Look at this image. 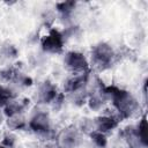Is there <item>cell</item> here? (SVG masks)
Segmentation results:
<instances>
[{"mask_svg":"<svg viewBox=\"0 0 148 148\" xmlns=\"http://www.w3.org/2000/svg\"><path fill=\"white\" fill-rule=\"evenodd\" d=\"M135 131H136L139 142L143 147H146L147 146V123H146V116L145 114L139 120V123L135 125Z\"/></svg>","mask_w":148,"mask_h":148,"instance_id":"7c38bea8","label":"cell"},{"mask_svg":"<svg viewBox=\"0 0 148 148\" xmlns=\"http://www.w3.org/2000/svg\"><path fill=\"white\" fill-rule=\"evenodd\" d=\"M28 128L40 138L53 136V126L49 112L44 110L35 111L28 119Z\"/></svg>","mask_w":148,"mask_h":148,"instance_id":"3957f363","label":"cell"},{"mask_svg":"<svg viewBox=\"0 0 148 148\" xmlns=\"http://www.w3.org/2000/svg\"><path fill=\"white\" fill-rule=\"evenodd\" d=\"M0 148H5V147H3V146H2L1 143H0Z\"/></svg>","mask_w":148,"mask_h":148,"instance_id":"ac0fdd59","label":"cell"},{"mask_svg":"<svg viewBox=\"0 0 148 148\" xmlns=\"http://www.w3.org/2000/svg\"><path fill=\"white\" fill-rule=\"evenodd\" d=\"M76 6V2H73V1H65V2H59L57 5V10L59 12V14L62 16V17H68L73 9L75 8Z\"/></svg>","mask_w":148,"mask_h":148,"instance_id":"9a60e30c","label":"cell"},{"mask_svg":"<svg viewBox=\"0 0 148 148\" xmlns=\"http://www.w3.org/2000/svg\"><path fill=\"white\" fill-rule=\"evenodd\" d=\"M59 94L60 92L58 91L57 87L52 82L46 80L38 86V89L36 91V98L37 102L40 104H52Z\"/></svg>","mask_w":148,"mask_h":148,"instance_id":"9c48e42d","label":"cell"},{"mask_svg":"<svg viewBox=\"0 0 148 148\" xmlns=\"http://www.w3.org/2000/svg\"><path fill=\"white\" fill-rule=\"evenodd\" d=\"M43 148H59L57 145H47V146H45V147H43Z\"/></svg>","mask_w":148,"mask_h":148,"instance_id":"e0dca14e","label":"cell"},{"mask_svg":"<svg viewBox=\"0 0 148 148\" xmlns=\"http://www.w3.org/2000/svg\"><path fill=\"white\" fill-rule=\"evenodd\" d=\"M30 105V99L25 97H15L13 98L9 103H7L3 106V114L9 118L13 116H18V114H24V112L29 109Z\"/></svg>","mask_w":148,"mask_h":148,"instance_id":"30bf717a","label":"cell"},{"mask_svg":"<svg viewBox=\"0 0 148 148\" xmlns=\"http://www.w3.org/2000/svg\"><path fill=\"white\" fill-rule=\"evenodd\" d=\"M89 136H90L91 142H92L96 147H98V148H105V147H106V145H108V139H106V135H105V134H103V133H101V132H98V131L91 130Z\"/></svg>","mask_w":148,"mask_h":148,"instance_id":"5bb4252c","label":"cell"},{"mask_svg":"<svg viewBox=\"0 0 148 148\" xmlns=\"http://www.w3.org/2000/svg\"><path fill=\"white\" fill-rule=\"evenodd\" d=\"M16 142H17L16 135H15L13 132H7V133L3 134V136H2L1 145H2L5 148H14V147L16 146Z\"/></svg>","mask_w":148,"mask_h":148,"instance_id":"2e32d148","label":"cell"},{"mask_svg":"<svg viewBox=\"0 0 148 148\" xmlns=\"http://www.w3.org/2000/svg\"><path fill=\"white\" fill-rule=\"evenodd\" d=\"M116 58L117 53L109 43L98 42L91 46L89 64L98 71H105L113 66Z\"/></svg>","mask_w":148,"mask_h":148,"instance_id":"7a4b0ae2","label":"cell"},{"mask_svg":"<svg viewBox=\"0 0 148 148\" xmlns=\"http://www.w3.org/2000/svg\"><path fill=\"white\" fill-rule=\"evenodd\" d=\"M108 101L111 102L112 109L121 119H128L140 113V103L130 91L118 87H104Z\"/></svg>","mask_w":148,"mask_h":148,"instance_id":"6da1fadb","label":"cell"},{"mask_svg":"<svg viewBox=\"0 0 148 148\" xmlns=\"http://www.w3.org/2000/svg\"><path fill=\"white\" fill-rule=\"evenodd\" d=\"M81 142L80 131L73 126L64 128L57 136V146L59 148H76Z\"/></svg>","mask_w":148,"mask_h":148,"instance_id":"52a82bcc","label":"cell"},{"mask_svg":"<svg viewBox=\"0 0 148 148\" xmlns=\"http://www.w3.org/2000/svg\"><path fill=\"white\" fill-rule=\"evenodd\" d=\"M112 113L110 112H103L98 117L94 119V130L98 131L105 135L109 133H112L119 125V121H121V118L119 114L112 109Z\"/></svg>","mask_w":148,"mask_h":148,"instance_id":"8992f818","label":"cell"},{"mask_svg":"<svg viewBox=\"0 0 148 148\" xmlns=\"http://www.w3.org/2000/svg\"><path fill=\"white\" fill-rule=\"evenodd\" d=\"M62 64L69 74H83L90 72L89 59L80 51H67L64 54Z\"/></svg>","mask_w":148,"mask_h":148,"instance_id":"277c9868","label":"cell"},{"mask_svg":"<svg viewBox=\"0 0 148 148\" xmlns=\"http://www.w3.org/2000/svg\"><path fill=\"white\" fill-rule=\"evenodd\" d=\"M89 79V73H83V74H69L65 81H64V94H76L81 91L84 86L88 83Z\"/></svg>","mask_w":148,"mask_h":148,"instance_id":"ba28073f","label":"cell"},{"mask_svg":"<svg viewBox=\"0 0 148 148\" xmlns=\"http://www.w3.org/2000/svg\"><path fill=\"white\" fill-rule=\"evenodd\" d=\"M7 126L12 131L16 130H24L28 127V120L25 119L24 114H18V116H13L7 118Z\"/></svg>","mask_w":148,"mask_h":148,"instance_id":"8fae6325","label":"cell"},{"mask_svg":"<svg viewBox=\"0 0 148 148\" xmlns=\"http://www.w3.org/2000/svg\"><path fill=\"white\" fill-rule=\"evenodd\" d=\"M42 50L50 54L61 53L65 46V37L61 31L56 28L50 29L46 35H44L40 39Z\"/></svg>","mask_w":148,"mask_h":148,"instance_id":"5b68a950","label":"cell"},{"mask_svg":"<svg viewBox=\"0 0 148 148\" xmlns=\"http://www.w3.org/2000/svg\"><path fill=\"white\" fill-rule=\"evenodd\" d=\"M15 97H16V94L14 92L13 89H10L8 86L0 83V108L3 109V106Z\"/></svg>","mask_w":148,"mask_h":148,"instance_id":"4fadbf2b","label":"cell"}]
</instances>
